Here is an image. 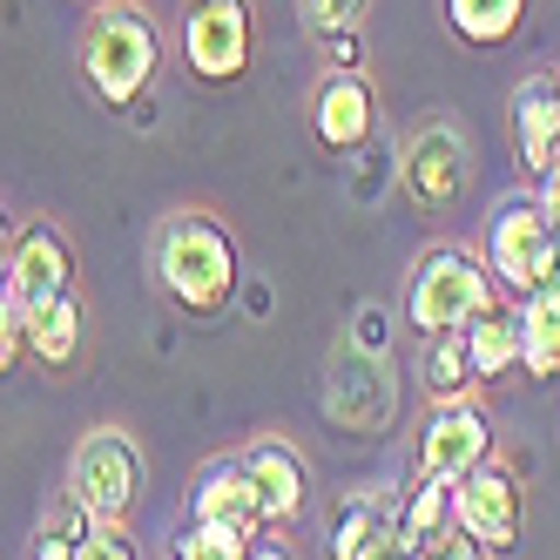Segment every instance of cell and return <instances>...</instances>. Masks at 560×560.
Here are the masks:
<instances>
[{
	"label": "cell",
	"instance_id": "5b68a950",
	"mask_svg": "<svg viewBox=\"0 0 560 560\" xmlns=\"http://www.w3.org/2000/svg\"><path fill=\"white\" fill-rule=\"evenodd\" d=\"M68 493L102 527H129V506L142 500V446L122 425H89L68 453Z\"/></svg>",
	"mask_w": 560,
	"mask_h": 560
},
{
	"label": "cell",
	"instance_id": "8992f818",
	"mask_svg": "<svg viewBox=\"0 0 560 560\" xmlns=\"http://www.w3.org/2000/svg\"><path fill=\"white\" fill-rule=\"evenodd\" d=\"M257 61V14L250 0H189L183 14V68L203 89H236Z\"/></svg>",
	"mask_w": 560,
	"mask_h": 560
},
{
	"label": "cell",
	"instance_id": "ffe728a7",
	"mask_svg": "<svg viewBox=\"0 0 560 560\" xmlns=\"http://www.w3.org/2000/svg\"><path fill=\"white\" fill-rule=\"evenodd\" d=\"M439 527H453V479H412L406 493H398V513H392V534L398 540H412V547H425Z\"/></svg>",
	"mask_w": 560,
	"mask_h": 560
},
{
	"label": "cell",
	"instance_id": "8fae6325",
	"mask_svg": "<svg viewBox=\"0 0 560 560\" xmlns=\"http://www.w3.org/2000/svg\"><path fill=\"white\" fill-rule=\"evenodd\" d=\"M311 136L325 155H358L378 136V95L358 68H325V82L311 89Z\"/></svg>",
	"mask_w": 560,
	"mask_h": 560
},
{
	"label": "cell",
	"instance_id": "7c38bea8",
	"mask_svg": "<svg viewBox=\"0 0 560 560\" xmlns=\"http://www.w3.org/2000/svg\"><path fill=\"white\" fill-rule=\"evenodd\" d=\"M189 520L196 527H230L244 540H264V493H257V472L244 466V453L236 459H210L203 472H196L189 487Z\"/></svg>",
	"mask_w": 560,
	"mask_h": 560
},
{
	"label": "cell",
	"instance_id": "5bb4252c",
	"mask_svg": "<svg viewBox=\"0 0 560 560\" xmlns=\"http://www.w3.org/2000/svg\"><path fill=\"white\" fill-rule=\"evenodd\" d=\"M513 149L534 176L560 163V74H527L513 89Z\"/></svg>",
	"mask_w": 560,
	"mask_h": 560
},
{
	"label": "cell",
	"instance_id": "9c48e42d",
	"mask_svg": "<svg viewBox=\"0 0 560 560\" xmlns=\"http://www.w3.org/2000/svg\"><path fill=\"white\" fill-rule=\"evenodd\" d=\"M453 520L487 547V553H513L520 547V527H527V493H520V479L506 466H479L453 487Z\"/></svg>",
	"mask_w": 560,
	"mask_h": 560
},
{
	"label": "cell",
	"instance_id": "7a4b0ae2",
	"mask_svg": "<svg viewBox=\"0 0 560 560\" xmlns=\"http://www.w3.org/2000/svg\"><path fill=\"white\" fill-rule=\"evenodd\" d=\"M487 311H500V277H493L487 250H466V244L419 250V264L406 277V325L419 338L472 331Z\"/></svg>",
	"mask_w": 560,
	"mask_h": 560
},
{
	"label": "cell",
	"instance_id": "cb8c5ba5",
	"mask_svg": "<svg viewBox=\"0 0 560 560\" xmlns=\"http://www.w3.org/2000/svg\"><path fill=\"white\" fill-rule=\"evenodd\" d=\"M365 8L372 0H298V14H304L311 34H345V27L365 21Z\"/></svg>",
	"mask_w": 560,
	"mask_h": 560
},
{
	"label": "cell",
	"instance_id": "4dcf8cb0",
	"mask_svg": "<svg viewBox=\"0 0 560 560\" xmlns=\"http://www.w3.org/2000/svg\"><path fill=\"white\" fill-rule=\"evenodd\" d=\"M250 560H291V553L277 547V540H257V547H250Z\"/></svg>",
	"mask_w": 560,
	"mask_h": 560
},
{
	"label": "cell",
	"instance_id": "4fadbf2b",
	"mask_svg": "<svg viewBox=\"0 0 560 560\" xmlns=\"http://www.w3.org/2000/svg\"><path fill=\"white\" fill-rule=\"evenodd\" d=\"M244 466L257 472V493H264V520L270 527H298L304 506H311V466L291 439H257L244 453Z\"/></svg>",
	"mask_w": 560,
	"mask_h": 560
},
{
	"label": "cell",
	"instance_id": "603a6c76",
	"mask_svg": "<svg viewBox=\"0 0 560 560\" xmlns=\"http://www.w3.org/2000/svg\"><path fill=\"white\" fill-rule=\"evenodd\" d=\"M250 547L257 540H244V534H230V527H189L176 534V553L170 560H250Z\"/></svg>",
	"mask_w": 560,
	"mask_h": 560
},
{
	"label": "cell",
	"instance_id": "9a60e30c",
	"mask_svg": "<svg viewBox=\"0 0 560 560\" xmlns=\"http://www.w3.org/2000/svg\"><path fill=\"white\" fill-rule=\"evenodd\" d=\"M466 345H472L479 385H500V378H513V372H527V311H520V304L487 311V317L466 331Z\"/></svg>",
	"mask_w": 560,
	"mask_h": 560
},
{
	"label": "cell",
	"instance_id": "7402d4cb",
	"mask_svg": "<svg viewBox=\"0 0 560 560\" xmlns=\"http://www.w3.org/2000/svg\"><path fill=\"white\" fill-rule=\"evenodd\" d=\"M520 311H527V378H560V284L534 291Z\"/></svg>",
	"mask_w": 560,
	"mask_h": 560
},
{
	"label": "cell",
	"instance_id": "f1b7e54d",
	"mask_svg": "<svg viewBox=\"0 0 560 560\" xmlns=\"http://www.w3.org/2000/svg\"><path fill=\"white\" fill-rule=\"evenodd\" d=\"M534 196H540V203H547V217H553V223H560V163H553V170H540V176H534Z\"/></svg>",
	"mask_w": 560,
	"mask_h": 560
},
{
	"label": "cell",
	"instance_id": "d4e9b609",
	"mask_svg": "<svg viewBox=\"0 0 560 560\" xmlns=\"http://www.w3.org/2000/svg\"><path fill=\"white\" fill-rule=\"evenodd\" d=\"M21 358H27V304L0 291V372H14Z\"/></svg>",
	"mask_w": 560,
	"mask_h": 560
},
{
	"label": "cell",
	"instance_id": "ac0fdd59",
	"mask_svg": "<svg viewBox=\"0 0 560 560\" xmlns=\"http://www.w3.org/2000/svg\"><path fill=\"white\" fill-rule=\"evenodd\" d=\"M102 527V520L74 500V493H55L42 506V520H34V540H27V560H74L89 547V534Z\"/></svg>",
	"mask_w": 560,
	"mask_h": 560
},
{
	"label": "cell",
	"instance_id": "6da1fadb",
	"mask_svg": "<svg viewBox=\"0 0 560 560\" xmlns=\"http://www.w3.org/2000/svg\"><path fill=\"white\" fill-rule=\"evenodd\" d=\"M155 284L183 317L217 325L236 304V284H244V250H236L230 223L210 210H176L155 230Z\"/></svg>",
	"mask_w": 560,
	"mask_h": 560
},
{
	"label": "cell",
	"instance_id": "44dd1931",
	"mask_svg": "<svg viewBox=\"0 0 560 560\" xmlns=\"http://www.w3.org/2000/svg\"><path fill=\"white\" fill-rule=\"evenodd\" d=\"M472 385H479V372H472L466 331L425 338V392H432V406H446V398H472Z\"/></svg>",
	"mask_w": 560,
	"mask_h": 560
},
{
	"label": "cell",
	"instance_id": "e0dca14e",
	"mask_svg": "<svg viewBox=\"0 0 560 560\" xmlns=\"http://www.w3.org/2000/svg\"><path fill=\"white\" fill-rule=\"evenodd\" d=\"M27 358L42 372H68L82 358V291L48 304V311H27Z\"/></svg>",
	"mask_w": 560,
	"mask_h": 560
},
{
	"label": "cell",
	"instance_id": "30bf717a",
	"mask_svg": "<svg viewBox=\"0 0 560 560\" xmlns=\"http://www.w3.org/2000/svg\"><path fill=\"white\" fill-rule=\"evenodd\" d=\"M493 459V425L487 412L472 406V398H446V406H432V419L419 425V472L425 479H459L479 472Z\"/></svg>",
	"mask_w": 560,
	"mask_h": 560
},
{
	"label": "cell",
	"instance_id": "2e32d148",
	"mask_svg": "<svg viewBox=\"0 0 560 560\" xmlns=\"http://www.w3.org/2000/svg\"><path fill=\"white\" fill-rule=\"evenodd\" d=\"M392 513H398V493H351L331 506V527H325V560H365L378 540H392Z\"/></svg>",
	"mask_w": 560,
	"mask_h": 560
},
{
	"label": "cell",
	"instance_id": "52a82bcc",
	"mask_svg": "<svg viewBox=\"0 0 560 560\" xmlns=\"http://www.w3.org/2000/svg\"><path fill=\"white\" fill-rule=\"evenodd\" d=\"M0 291H14L27 311H48V304L74 298V244L61 236V223L27 217L14 230V244H8V284H0Z\"/></svg>",
	"mask_w": 560,
	"mask_h": 560
},
{
	"label": "cell",
	"instance_id": "3957f363",
	"mask_svg": "<svg viewBox=\"0 0 560 560\" xmlns=\"http://www.w3.org/2000/svg\"><path fill=\"white\" fill-rule=\"evenodd\" d=\"M163 74V34L136 0H102L82 27V82L108 108H136Z\"/></svg>",
	"mask_w": 560,
	"mask_h": 560
},
{
	"label": "cell",
	"instance_id": "1f68e13d",
	"mask_svg": "<svg viewBox=\"0 0 560 560\" xmlns=\"http://www.w3.org/2000/svg\"><path fill=\"white\" fill-rule=\"evenodd\" d=\"M95 8H102V0H95Z\"/></svg>",
	"mask_w": 560,
	"mask_h": 560
},
{
	"label": "cell",
	"instance_id": "484cf974",
	"mask_svg": "<svg viewBox=\"0 0 560 560\" xmlns=\"http://www.w3.org/2000/svg\"><path fill=\"white\" fill-rule=\"evenodd\" d=\"M419 553H425V560H493L487 547H479V540H472V534L459 527V520H453V527H439V534H432V540H425Z\"/></svg>",
	"mask_w": 560,
	"mask_h": 560
},
{
	"label": "cell",
	"instance_id": "83f0119b",
	"mask_svg": "<svg viewBox=\"0 0 560 560\" xmlns=\"http://www.w3.org/2000/svg\"><path fill=\"white\" fill-rule=\"evenodd\" d=\"M311 42L325 48L331 68H358V27H345V34H311Z\"/></svg>",
	"mask_w": 560,
	"mask_h": 560
},
{
	"label": "cell",
	"instance_id": "ba28073f",
	"mask_svg": "<svg viewBox=\"0 0 560 560\" xmlns=\"http://www.w3.org/2000/svg\"><path fill=\"white\" fill-rule=\"evenodd\" d=\"M398 183H406V196L419 210H453L459 196H466V183H472V149H466V136L453 129V122H425L412 142H406V155H398Z\"/></svg>",
	"mask_w": 560,
	"mask_h": 560
},
{
	"label": "cell",
	"instance_id": "4316f807",
	"mask_svg": "<svg viewBox=\"0 0 560 560\" xmlns=\"http://www.w3.org/2000/svg\"><path fill=\"white\" fill-rule=\"evenodd\" d=\"M74 560H136V540H129V527H95Z\"/></svg>",
	"mask_w": 560,
	"mask_h": 560
},
{
	"label": "cell",
	"instance_id": "277c9868",
	"mask_svg": "<svg viewBox=\"0 0 560 560\" xmlns=\"http://www.w3.org/2000/svg\"><path fill=\"white\" fill-rule=\"evenodd\" d=\"M487 264L500 291H513L520 304L560 277V223L540 196H500V210L487 217Z\"/></svg>",
	"mask_w": 560,
	"mask_h": 560
},
{
	"label": "cell",
	"instance_id": "d6986e66",
	"mask_svg": "<svg viewBox=\"0 0 560 560\" xmlns=\"http://www.w3.org/2000/svg\"><path fill=\"white\" fill-rule=\"evenodd\" d=\"M520 21H527V0H446V27L466 48H506Z\"/></svg>",
	"mask_w": 560,
	"mask_h": 560
},
{
	"label": "cell",
	"instance_id": "f546056e",
	"mask_svg": "<svg viewBox=\"0 0 560 560\" xmlns=\"http://www.w3.org/2000/svg\"><path fill=\"white\" fill-rule=\"evenodd\" d=\"M365 560H425V553H419L412 540H398V534H392V540H378V547H372Z\"/></svg>",
	"mask_w": 560,
	"mask_h": 560
}]
</instances>
